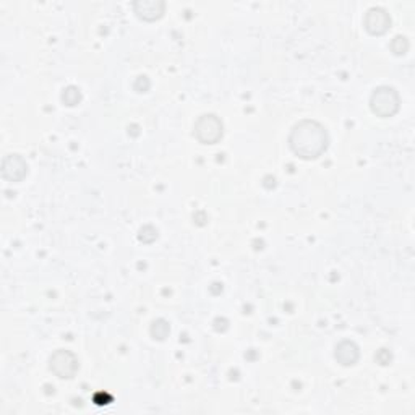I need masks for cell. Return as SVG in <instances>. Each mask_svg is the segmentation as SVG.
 <instances>
[{"mask_svg": "<svg viewBox=\"0 0 415 415\" xmlns=\"http://www.w3.org/2000/svg\"><path fill=\"white\" fill-rule=\"evenodd\" d=\"M289 146L300 160L314 161L326 153L330 146V135L318 120L304 119L292 127Z\"/></svg>", "mask_w": 415, "mask_h": 415, "instance_id": "cell-1", "label": "cell"}, {"mask_svg": "<svg viewBox=\"0 0 415 415\" xmlns=\"http://www.w3.org/2000/svg\"><path fill=\"white\" fill-rule=\"evenodd\" d=\"M370 109L381 119L396 115L401 109V96L393 86H378L370 96Z\"/></svg>", "mask_w": 415, "mask_h": 415, "instance_id": "cell-2", "label": "cell"}, {"mask_svg": "<svg viewBox=\"0 0 415 415\" xmlns=\"http://www.w3.org/2000/svg\"><path fill=\"white\" fill-rule=\"evenodd\" d=\"M193 135L203 145H216L224 136V124L216 114L199 115L193 125Z\"/></svg>", "mask_w": 415, "mask_h": 415, "instance_id": "cell-3", "label": "cell"}, {"mask_svg": "<svg viewBox=\"0 0 415 415\" xmlns=\"http://www.w3.org/2000/svg\"><path fill=\"white\" fill-rule=\"evenodd\" d=\"M49 368L60 380H71L78 373L80 360L71 351L59 349L50 356Z\"/></svg>", "mask_w": 415, "mask_h": 415, "instance_id": "cell-4", "label": "cell"}, {"mask_svg": "<svg viewBox=\"0 0 415 415\" xmlns=\"http://www.w3.org/2000/svg\"><path fill=\"white\" fill-rule=\"evenodd\" d=\"M0 172L5 181L10 183L23 182V178L28 176V162L20 155H7L2 160Z\"/></svg>", "mask_w": 415, "mask_h": 415, "instance_id": "cell-5", "label": "cell"}, {"mask_svg": "<svg viewBox=\"0 0 415 415\" xmlns=\"http://www.w3.org/2000/svg\"><path fill=\"white\" fill-rule=\"evenodd\" d=\"M363 27H365L367 33H370L372 36H383L391 28V17H389V13L384 8L372 7L365 13Z\"/></svg>", "mask_w": 415, "mask_h": 415, "instance_id": "cell-6", "label": "cell"}, {"mask_svg": "<svg viewBox=\"0 0 415 415\" xmlns=\"http://www.w3.org/2000/svg\"><path fill=\"white\" fill-rule=\"evenodd\" d=\"M133 12L140 20L145 22H156L164 15L166 10V2L162 0H136L132 3Z\"/></svg>", "mask_w": 415, "mask_h": 415, "instance_id": "cell-7", "label": "cell"}, {"mask_svg": "<svg viewBox=\"0 0 415 415\" xmlns=\"http://www.w3.org/2000/svg\"><path fill=\"white\" fill-rule=\"evenodd\" d=\"M335 358L342 367H352L360 358V349H358V346L353 341L344 339L336 346Z\"/></svg>", "mask_w": 415, "mask_h": 415, "instance_id": "cell-8", "label": "cell"}, {"mask_svg": "<svg viewBox=\"0 0 415 415\" xmlns=\"http://www.w3.org/2000/svg\"><path fill=\"white\" fill-rule=\"evenodd\" d=\"M150 335L155 341H166L171 335V325L164 318H157L151 323Z\"/></svg>", "mask_w": 415, "mask_h": 415, "instance_id": "cell-9", "label": "cell"}, {"mask_svg": "<svg viewBox=\"0 0 415 415\" xmlns=\"http://www.w3.org/2000/svg\"><path fill=\"white\" fill-rule=\"evenodd\" d=\"M81 99H83V94H81L80 88H76V86H69V88L64 90L62 102L65 106H69V107L78 106Z\"/></svg>", "mask_w": 415, "mask_h": 415, "instance_id": "cell-10", "label": "cell"}, {"mask_svg": "<svg viewBox=\"0 0 415 415\" xmlns=\"http://www.w3.org/2000/svg\"><path fill=\"white\" fill-rule=\"evenodd\" d=\"M389 48H391L394 55H404L409 50V41L406 36H396L389 44Z\"/></svg>", "mask_w": 415, "mask_h": 415, "instance_id": "cell-11", "label": "cell"}, {"mask_svg": "<svg viewBox=\"0 0 415 415\" xmlns=\"http://www.w3.org/2000/svg\"><path fill=\"white\" fill-rule=\"evenodd\" d=\"M138 237H140L141 242L151 244L157 239V230L153 227V225H145V227L140 230V235H138Z\"/></svg>", "mask_w": 415, "mask_h": 415, "instance_id": "cell-12", "label": "cell"}]
</instances>
